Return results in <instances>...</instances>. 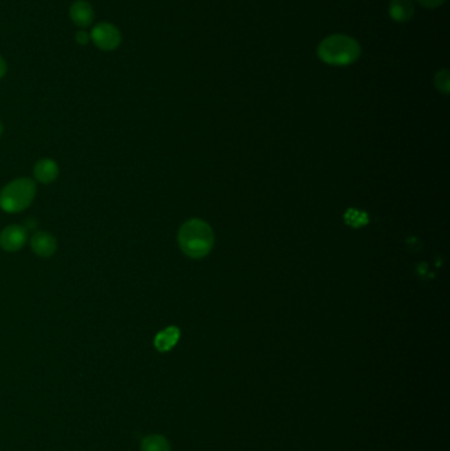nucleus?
<instances>
[{"mask_svg": "<svg viewBox=\"0 0 450 451\" xmlns=\"http://www.w3.org/2000/svg\"><path fill=\"white\" fill-rule=\"evenodd\" d=\"M140 451H172V446L168 438L160 434H151L142 441Z\"/></svg>", "mask_w": 450, "mask_h": 451, "instance_id": "nucleus-11", "label": "nucleus"}, {"mask_svg": "<svg viewBox=\"0 0 450 451\" xmlns=\"http://www.w3.org/2000/svg\"><path fill=\"white\" fill-rule=\"evenodd\" d=\"M28 231L19 224H10L0 233V247L8 252H16L26 246Z\"/></svg>", "mask_w": 450, "mask_h": 451, "instance_id": "nucleus-5", "label": "nucleus"}, {"mask_svg": "<svg viewBox=\"0 0 450 451\" xmlns=\"http://www.w3.org/2000/svg\"><path fill=\"white\" fill-rule=\"evenodd\" d=\"M75 41L79 45H87L91 40H90V33H87L86 30H79L75 33Z\"/></svg>", "mask_w": 450, "mask_h": 451, "instance_id": "nucleus-15", "label": "nucleus"}, {"mask_svg": "<svg viewBox=\"0 0 450 451\" xmlns=\"http://www.w3.org/2000/svg\"><path fill=\"white\" fill-rule=\"evenodd\" d=\"M420 6L425 7V8H429V10H435V8H438L441 7L445 0H416Z\"/></svg>", "mask_w": 450, "mask_h": 451, "instance_id": "nucleus-14", "label": "nucleus"}, {"mask_svg": "<svg viewBox=\"0 0 450 451\" xmlns=\"http://www.w3.org/2000/svg\"><path fill=\"white\" fill-rule=\"evenodd\" d=\"M3 135V124H1V122H0V136Z\"/></svg>", "mask_w": 450, "mask_h": 451, "instance_id": "nucleus-17", "label": "nucleus"}, {"mask_svg": "<svg viewBox=\"0 0 450 451\" xmlns=\"http://www.w3.org/2000/svg\"><path fill=\"white\" fill-rule=\"evenodd\" d=\"M7 73V62L0 56V79Z\"/></svg>", "mask_w": 450, "mask_h": 451, "instance_id": "nucleus-16", "label": "nucleus"}, {"mask_svg": "<svg viewBox=\"0 0 450 451\" xmlns=\"http://www.w3.org/2000/svg\"><path fill=\"white\" fill-rule=\"evenodd\" d=\"M435 86L438 91L448 94L450 90V73L448 69H441L435 75Z\"/></svg>", "mask_w": 450, "mask_h": 451, "instance_id": "nucleus-12", "label": "nucleus"}, {"mask_svg": "<svg viewBox=\"0 0 450 451\" xmlns=\"http://www.w3.org/2000/svg\"><path fill=\"white\" fill-rule=\"evenodd\" d=\"M388 14L396 23H406L415 15L413 0H391Z\"/></svg>", "mask_w": 450, "mask_h": 451, "instance_id": "nucleus-8", "label": "nucleus"}, {"mask_svg": "<svg viewBox=\"0 0 450 451\" xmlns=\"http://www.w3.org/2000/svg\"><path fill=\"white\" fill-rule=\"evenodd\" d=\"M71 19L73 23L79 28H87L93 24L95 19V12L91 4L86 0H77L74 1L71 7Z\"/></svg>", "mask_w": 450, "mask_h": 451, "instance_id": "nucleus-6", "label": "nucleus"}, {"mask_svg": "<svg viewBox=\"0 0 450 451\" xmlns=\"http://www.w3.org/2000/svg\"><path fill=\"white\" fill-rule=\"evenodd\" d=\"M180 329L176 326H169L161 330L159 334L155 336V347L160 352H167L174 349L180 339Z\"/></svg>", "mask_w": 450, "mask_h": 451, "instance_id": "nucleus-10", "label": "nucleus"}, {"mask_svg": "<svg viewBox=\"0 0 450 451\" xmlns=\"http://www.w3.org/2000/svg\"><path fill=\"white\" fill-rule=\"evenodd\" d=\"M36 184L30 178H17L0 191V207L7 213H20L35 200Z\"/></svg>", "mask_w": 450, "mask_h": 451, "instance_id": "nucleus-3", "label": "nucleus"}, {"mask_svg": "<svg viewBox=\"0 0 450 451\" xmlns=\"http://www.w3.org/2000/svg\"><path fill=\"white\" fill-rule=\"evenodd\" d=\"M178 243L187 256L201 259L214 246V233L212 227L201 219H190L178 231Z\"/></svg>", "mask_w": 450, "mask_h": 451, "instance_id": "nucleus-2", "label": "nucleus"}, {"mask_svg": "<svg viewBox=\"0 0 450 451\" xmlns=\"http://www.w3.org/2000/svg\"><path fill=\"white\" fill-rule=\"evenodd\" d=\"M90 40L104 52H113L122 44V33L111 23H98L91 32Z\"/></svg>", "mask_w": 450, "mask_h": 451, "instance_id": "nucleus-4", "label": "nucleus"}, {"mask_svg": "<svg viewBox=\"0 0 450 451\" xmlns=\"http://www.w3.org/2000/svg\"><path fill=\"white\" fill-rule=\"evenodd\" d=\"M361 55V44L348 35L328 36L317 48L319 59L330 66H348L358 61Z\"/></svg>", "mask_w": 450, "mask_h": 451, "instance_id": "nucleus-1", "label": "nucleus"}, {"mask_svg": "<svg viewBox=\"0 0 450 451\" xmlns=\"http://www.w3.org/2000/svg\"><path fill=\"white\" fill-rule=\"evenodd\" d=\"M58 173H59V169H58L57 162L50 160V159L37 161L33 168L35 178L45 185L52 184L57 178Z\"/></svg>", "mask_w": 450, "mask_h": 451, "instance_id": "nucleus-9", "label": "nucleus"}, {"mask_svg": "<svg viewBox=\"0 0 450 451\" xmlns=\"http://www.w3.org/2000/svg\"><path fill=\"white\" fill-rule=\"evenodd\" d=\"M32 251L40 258H50L57 251V240L52 233L40 231L30 239Z\"/></svg>", "mask_w": 450, "mask_h": 451, "instance_id": "nucleus-7", "label": "nucleus"}, {"mask_svg": "<svg viewBox=\"0 0 450 451\" xmlns=\"http://www.w3.org/2000/svg\"><path fill=\"white\" fill-rule=\"evenodd\" d=\"M345 218H346V222H348V224L353 226V227H361V226L366 224L368 222L367 214L359 213L358 210H354V209H350L348 210L346 215H345Z\"/></svg>", "mask_w": 450, "mask_h": 451, "instance_id": "nucleus-13", "label": "nucleus"}]
</instances>
